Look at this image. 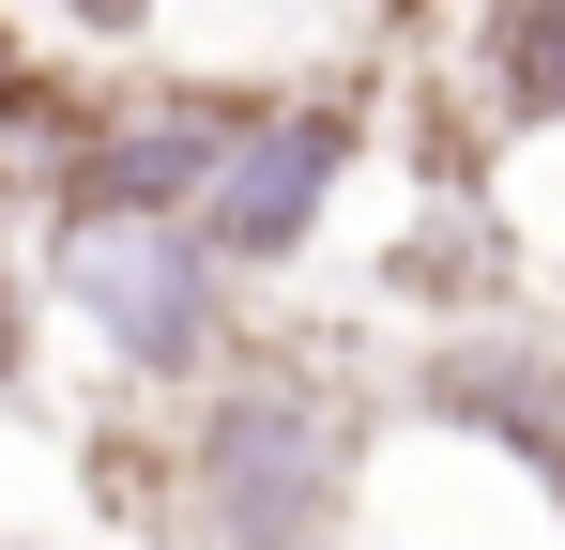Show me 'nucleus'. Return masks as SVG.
Here are the masks:
<instances>
[{"label": "nucleus", "mask_w": 565, "mask_h": 550, "mask_svg": "<svg viewBox=\"0 0 565 550\" xmlns=\"http://www.w3.org/2000/svg\"><path fill=\"white\" fill-rule=\"evenodd\" d=\"M473 92L504 123H565V0H489L473 15Z\"/></svg>", "instance_id": "obj_5"}, {"label": "nucleus", "mask_w": 565, "mask_h": 550, "mask_svg": "<svg viewBox=\"0 0 565 550\" xmlns=\"http://www.w3.org/2000/svg\"><path fill=\"white\" fill-rule=\"evenodd\" d=\"M367 154V92L321 77V92H260V123L230 138V169L199 183V245L230 275H276L306 261V230H321V199H337V169Z\"/></svg>", "instance_id": "obj_4"}, {"label": "nucleus", "mask_w": 565, "mask_h": 550, "mask_svg": "<svg viewBox=\"0 0 565 550\" xmlns=\"http://www.w3.org/2000/svg\"><path fill=\"white\" fill-rule=\"evenodd\" d=\"M260 123L245 77H122V92H77L46 123V214H199V183L230 169V138Z\"/></svg>", "instance_id": "obj_3"}, {"label": "nucleus", "mask_w": 565, "mask_h": 550, "mask_svg": "<svg viewBox=\"0 0 565 550\" xmlns=\"http://www.w3.org/2000/svg\"><path fill=\"white\" fill-rule=\"evenodd\" d=\"M62 107H77V92L46 77V62H31V31L0 15V138H15V154H46V123H62Z\"/></svg>", "instance_id": "obj_6"}, {"label": "nucleus", "mask_w": 565, "mask_h": 550, "mask_svg": "<svg viewBox=\"0 0 565 550\" xmlns=\"http://www.w3.org/2000/svg\"><path fill=\"white\" fill-rule=\"evenodd\" d=\"M62 15H77L93 46H122V31H153V0H62Z\"/></svg>", "instance_id": "obj_7"}, {"label": "nucleus", "mask_w": 565, "mask_h": 550, "mask_svg": "<svg viewBox=\"0 0 565 550\" xmlns=\"http://www.w3.org/2000/svg\"><path fill=\"white\" fill-rule=\"evenodd\" d=\"M337 505H352V413L306 367H214L184 458H169L184 550H321Z\"/></svg>", "instance_id": "obj_1"}, {"label": "nucleus", "mask_w": 565, "mask_h": 550, "mask_svg": "<svg viewBox=\"0 0 565 550\" xmlns=\"http://www.w3.org/2000/svg\"><path fill=\"white\" fill-rule=\"evenodd\" d=\"M46 290L138 382H214L230 367V261L199 245V214H46Z\"/></svg>", "instance_id": "obj_2"}]
</instances>
